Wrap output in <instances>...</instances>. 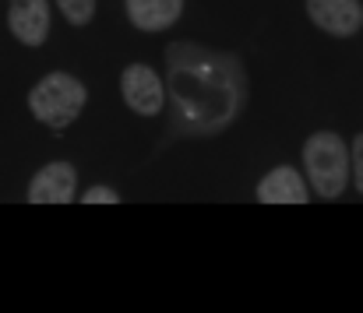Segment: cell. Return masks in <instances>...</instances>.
I'll list each match as a JSON object with an SVG mask.
<instances>
[{"label":"cell","mask_w":363,"mask_h":313,"mask_svg":"<svg viewBox=\"0 0 363 313\" xmlns=\"http://www.w3.org/2000/svg\"><path fill=\"white\" fill-rule=\"evenodd\" d=\"M166 99L180 134L212 137L226 130L247 106L240 57L198 42L166 46Z\"/></svg>","instance_id":"1"},{"label":"cell","mask_w":363,"mask_h":313,"mask_svg":"<svg viewBox=\"0 0 363 313\" xmlns=\"http://www.w3.org/2000/svg\"><path fill=\"white\" fill-rule=\"evenodd\" d=\"M303 169L321 201H335L350 183V148L335 130H318L303 144Z\"/></svg>","instance_id":"2"},{"label":"cell","mask_w":363,"mask_h":313,"mask_svg":"<svg viewBox=\"0 0 363 313\" xmlns=\"http://www.w3.org/2000/svg\"><path fill=\"white\" fill-rule=\"evenodd\" d=\"M89 103V89L74 78V74H64V71H53L46 74L43 81H35V89L28 92V109L39 123L53 127V130H64L71 127L82 109Z\"/></svg>","instance_id":"3"},{"label":"cell","mask_w":363,"mask_h":313,"mask_svg":"<svg viewBox=\"0 0 363 313\" xmlns=\"http://www.w3.org/2000/svg\"><path fill=\"white\" fill-rule=\"evenodd\" d=\"M121 96L138 116H159L166 103V85L148 64H130L121 74Z\"/></svg>","instance_id":"4"},{"label":"cell","mask_w":363,"mask_h":313,"mask_svg":"<svg viewBox=\"0 0 363 313\" xmlns=\"http://www.w3.org/2000/svg\"><path fill=\"white\" fill-rule=\"evenodd\" d=\"M74 198H78V173L71 162H50L28 183V205H71Z\"/></svg>","instance_id":"5"},{"label":"cell","mask_w":363,"mask_h":313,"mask_svg":"<svg viewBox=\"0 0 363 313\" xmlns=\"http://www.w3.org/2000/svg\"><path fill=\"white\" fill-rule=\"evenodd\" d=\"M307 18L335 35V39H350L363 28V4L360 0H307Z\"/></svg>","instance_id":"6"},{"label":"cell","mask_w":363,"mask_h":313,"mask_svg":"<svg viewBox=\"0 0 363 313\" xmlns=\"http://www.w3.org/2000/svg\"><path fill=\"white\" fill-rule=\"evenodd\" d=\"M7 25L18 42L43 46L50 35V4L46 0H11L7 4Z\"/></svg>","instance_id":"7"},{"label":"cell","mask_w":363,"mask_h":313,"mask_svg":"<svg viewBox=\"0 0 363 313\" xmlns=\"http://www.w3.org/2000/svg\"><path fill=\"white\" fill-rule=\"evenodd\" d=\"M257 201L261 205H307L311 190H307V180L293 166H275L257 183Z\"/></svg>","instance_id":"8"},{"label":"cell","mask_w":363,"mask_h":313,"mask_svg":"<svg viewBox=\"0 0 363 313\" xmlns=\"http://www.w3.org/2000/svg\"><path fill=\"white\" fill-rule=\"evenodd\" d=\"M123 7L130 25L141 32H166L184 14V0H123Z\"/></svg>","instance_id":"9"},{"label":"cell","mask_w":363,"mask_h":313,"mask_svg":"<svg viewBox=\"0 0 363 313\" xmlns=\"http://www.w3.org/2000/svg\"><path fill=\"white\" fill-rule=\"evenodd\" d=\"M57 7L64 11V18L71 21V25H89L92 21V14H96V0H57Z\"/></svg>","instance_id":"10"},{"label":"cell","mask_w":363,"mask_h":313,"mask_svg":"<svg viewBox=\"0 0 363 313\" xmlns=\"http://www.w3.org/2000/svg\"><path fill=\"white\" fill-rule=\"evenodd\" d=\"M350 176H353L357 190L363 194V134H357L353 144H350Z\"/></svg>","instance_id":"11"},{"label":"cell","mask_w":363,"mask_h":313,"mask_svg":"<svg viewBox=\"0 0 363 313\" xmlns=\"http://www.w3.org/2000/svg\"><path fill=\"white\" fill-rule=\"evenodd\" d=\"M82 205H121V194H117L113 187L96 183V187H89V190L82 194Z\"/></svg>","instance_id":"12"}]
</instances>
